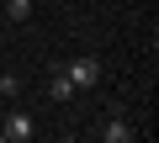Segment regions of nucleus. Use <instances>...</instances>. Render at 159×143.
I'll list each match as a JSON object with an SVG mask.
<instances>
[{
    "mask_svg": "<svg viewBox=\"0 0 159 143\" xmlns=\"http://www.w3.org/2000/svg\"><path fill=\"white\" fill-rule=\"evenodd\" d=\"M64 74H69L74 90H96V85H101V58H69Z\"/></svg>",
    "mask_w": 159,
    "mask_h": 143,
    "instance_id": "1",
    "label": "nucleus"
},
{
    "mask_svg": "<svg viewBox=\"0 0 159 143\" xmlns=\"http://www.w3.org/2000/svg\"><path fill=\"white\" fill-rule=\"evenodd\" d=\"M0 132H6V143H32V132H37V122H32V111H11L6 122H0Z\"/></svg>",
    "mask_w": 159,
    "mask_h": 143,
    "instance_id": "2",
    "label": "nucleus"
},
{
    "mask_svg": "<svg viewBox=\"0 0 159 143\" xmlns=\"http://www.w3.org/2000/svg\"><path fill=\"white\" fill-rule=\"evenodd\" d=\"M101 143H133V127H127V117H117V111H111V117L101 122Z\"/></svg>",
    "mask_w": 159,
    "mask_h": 143,
    "instance_id": "3",
    "label": "nucleus"
},
{
    "mask_svg": "<svg viewBox=\"0 0 159 143\" xmlns=\"http://www.w3.org/2000/svg\"><path fill=\"white\" fill-rule=\"evenodd\" d=\"M48 96H53V101H74L80 90L69 85V74H64V69H53V80H48Z\"/></svg>",
    "mask_w": 159,
    "mask_h": 143,
    "instance_id": "4",
    "label": "nucleus"
},
{
    "mask_svg": "<svg viewBox=\"0 0 159 143\" xmlns=\"http://www.w3.org/2000/svg\"><path fill=\"white\" fill-rule=\"evenodd\" d=\"M6 16H11V21H27V16H32V0H6Z\"/></svg>",
    "mask_w": 159,
    "mask_h": 143,
    "instance_id": "5",
    "label": "nucleus"
},
{
    "mask_svg": "<svg viewBox=\"0 0 159 143\" xmlns=\"http://www.w3.org/2000/svg\"><path fill=\"white\" fill-rule=\"evenodd\" d=\"M0 96H21V80L16 74H0Z\"/></svg>",
    "mask_w": 159,
    "mask_h": 143,
    "instance_id": "6",
    "label": "nucleus"
},
{
    "mask_svg": "<svg viewBox=\"0 0 159 143\" xmlns=\"http://www.w3.org/2000/svg\"><path fill=\"white\" fill-rule=\"evenodd\" d=\"M0 143H6V132H0Z\"/></svg>",
    "mask_w": 159,
    "mask_h": 143,
    "instance_id": "7",
    "label": "nucleus"
}]
</instances>
